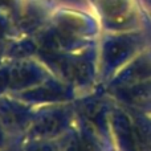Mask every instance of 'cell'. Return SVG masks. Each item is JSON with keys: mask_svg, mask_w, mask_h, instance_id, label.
<instances>
[{"mask_svg": "<svg viewBox=\"0 0 151 151\" xmlns=\"http://www.w3.org/2000/svg\"><path fill=\"white\" fill-rule=\"evenodd\" d=\"M3 141H4V129L0 125V147H1V145H3Z\"/></svg>", "mask_w": 151, "mask_h": 151, "instance_id": "2", "label": "cell"}, {"mask_svg": "<svg viewBox=\"0 0 151 151\" xmlns=\"http://www.w3.org/2000/svg\"><path fill=\"white\" fill-rule=\"evenodd\" d=\"M61 121H63V117H60L57 113L45 115L36 122L37 133L42 134V135H52V134L58 133V130L63 126Z\"/></svg>", "mask_w": 151, "mask_h": 151, "instance_id": "1", "label": "cell"}]
</instances>
